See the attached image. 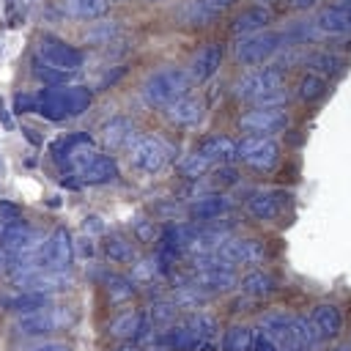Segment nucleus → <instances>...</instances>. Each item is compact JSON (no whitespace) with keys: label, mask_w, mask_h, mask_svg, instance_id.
Wrapping results in <instances>:
<instances>
[{"label":"nucleus","mask_w":351,"mask_h":351,"mask_svg":"<svg viewBox=\"0 0 351 351\" xmlns=\"http://www.w3.org/2000/svg\"><path fill=\"white\" fill-rule=\"evenodd\" d=\"M74 263V241L66 228L49 230L38 247V266L49 271H69Z\"/></svg>","instance_id":"obj_11"},{"label":"nucleus","mask_w":351,"mask_h":351,"mask_svg":"<svg viewBox=\"0 0 351 351\" xmlns=\"http://www.w3.org/2000/svg\"><path fill=\"white\" fill-rule=\"evenodd\" d=\"M192 77L186 74V69H178V66H162V69H156V71H151L148 77H145V82H143V101L148 104V107H156V110H162V107H167L170 101H176V99H181V96H186V93H192Z\"/></svg>","instance_id":"obj_5"},{"label":"nucleus","mask_w":351,"mask_h":351,"mask_svg":"<svg viewBox=\"0 0 351 351\" xmlns=\"http://www.w3.org/2000/svg\"><path fill=\"white\" fill-rule=\"evenodd\" d=\"M60 8L71 19L93 22V19H101L110 11V0H60Z\"/></svg>","instance_id":"obj_27"},{"label":"nucleus","mask_w":351,"mask_h":351,"mask_svg":"<svg viewBox=\"0 0 351 351\" xmlns=\"http://www.w3.org/2000/svg\"><path fill=\"white\" fill-rule=\"evenodd\" d=\"M110 335L118 340H137L148 335V324H145V313L140 310H123L110 321Z\"/></svg>","instance_id":"obj_23"},{"label":"nucleus","mask_w":351,"mask_h":351,"mask_svg":"<svg viewBox=\"0 0 351 351\" xmlns=\"http://www.w3.org/2000/svg\"><path fill=\"white\" fill-rule=\"evenodd\" d=\"M30 351H71V346L69 343H60V340H47V343L33 346Z\"/></svg>","instance_id":"obj_36"},{"label":"nucleus","mask_w":351,"mask_h":351,"mask_svg":"<svg viewBox=\"0 0 351 351\" xmlns=\"http://www.w3.org/2000/svg\"><path fill=\"white\" fill-rule=\"evenodd\" d=\"M107 296H110V302H126V299H132L134 296V280H129V277H123V274H110L107 277Z\"/></svg>","instance_id":"obj_34"},{"label":"nucleus","mask_w":351,"mask_h":351,"mask_svg":"<svg viewBox=\"0 0 351 351\" xmlns=\"http://www.w3.org/2000/svg\"><path fill=\"white\" fill-rule=\"evenodd\" d=\"M3 263H5V258H3V252H0V271H3Z\"/></svg>","instance_id":"obj_44"},{"label":"nucleus","mask_w":351,"mask_h":351,"mask_svg":"<svg viewBox=\"0 0 351 351\" xmlns=\"http://www.w3.org/2000/svg\"><path fill=\"white\" fill-rule=\"evenodd\" d=\"M200 156H206L214 167L217 165H230L236 159V140H230L228 134H208L200 140V145L195 148Z\"/></svg>","instance_id":"obj_25"},{"label":"nucleus","mask_w":351,"mask_h":351,"mask_svg":"<svg viewBox=\"0 0 351 351\" xmlns=\"http://www.w3.org/2000/svg\"><path fill=\"white\" fill-rule=\"evenodd\" d=\"M137 134H140L137 126H134L129 118H123V115H115V118H110V121L101 126V140H104V145H107L110 151H118V148L126 151Z\"/></svg>","instance_id":"obj_24"},{"label":"nucleus","mask_w":351,"mask_h":351,"mask_svg":"<svg viewBox=\"0 0 351 351\" xmlns=\"http://www.w3.org/2000/svg\"><path fill=\"white\" fill-rule=\"evenodd\" d=\"M271 16H274V14H271L269 5H261V3L247 5V8H241V11L233 16V22H230V33L239 38V36H250V33L269 30Z\"/></svg>","instance_id":"obj_20"},{"label":"nucleus","mask_w":351,"mask_h":351,"mask_svg":"<svg viewBox=\"0 0 351 351\" xmlns=\"http://www.w3.org/2000/svg\"><path fill=\"white\" fill-rule=\"evenodd\" d=\"M233 93L239 101H247L252 107L255 104H282L285 101V74L280 66H255L236 80Z\"/></svg>","instance_id":"obj_4"},{"label":"nucleus","mask_w":351,"mask_h":351,"mask_svg":"<svg viewBox=\"0 0 351 351\" xmlns=\"http://www.w3.org/2000/svg\"><path fill=\"white\" fill-rule=\"evenodd\" d=\"M126 156H129V165L137 170V173H145V176H156L167 167L170 162V145L162 140V137H154V134H137L132 140V145L126 148Z\"/></svg>","instance_id":"obj_9"},{"label":"nucleus","mask_w":351,"mask_h":351,"mask_svg":"<svg viewBox=\"0 0 351 351\" xmlns=\"http://www.w3.org/2000/svg\"><path fill=\"white\" fill-rule=\"evenodd\" d=\"M302 66L310 71V74H318V77H337L346 71L348 66V58L340 55V52H332V49H307L304 47V58H302Z\"/></svg>","instance_id":"obj_18"},{"label":"nucleus","mask_w":351,"mask_h":351,"mask_svg":"<svg viewBox=\"0 0 351 351\" xmlns=\"http://www.w3.org/2000/svg\"><path fill=\"white\" fill-rule=\"evenodd\" d=\"M255 329L247 324H233L222 335V351H252Z\"/></svg>","instance_id":"obj_31"},{"label":"nucleus","mask_w":351,"mask_h":351,"mask_svg":"<svg viewBox=\"0 0 351 351\" xmlns=\"http://www.w3.org/2000/svg\"><path fill=\"white\" fill-rule=\"evenodd\" d=\"M11 282L16 285V291L52 296V293H58V291H66V288L71 285V277H69V271H49V269H36V271H30V274L14 277Z\"/></svg>","instance_id":"obj_15"},{"label":"nucleus","mask_w":351,"mask_h":351,"mask_svg":"<svg viewBox=\"0 0 351 351\" xmlns=\"http://www.w3.org/2000/svg\"><path fill=\"white\" fill-rule=\"evenodd\" d=\"M288 192L285 189H274V186H255L244 195V208L252 219L258 222H274L282 217L285 206H288Z\"/></svg>","instance_id":"obj_12"},{"label":"nucleus","mask_w":351,"mask_h":351,"mask_svg":"<svg viewBox=\"0 0 351 351\" xmlns=\"http://www.w3.org/2000/svg\"><path fill=\"white\" fill-rule=\"evenodd\" d=\"M178 318V304L173 299H156L148 310H145V324L148 329H165Z\"/></svg>","instance_id":"obj_30"},{"label":"nucleus","mask_w":351,"mask_h":351,"mask_svg":"<svg viewBox=\"0 0 351 351\" xmlns=\"http://www.w3.org/2000/svg\"><path fill=\"white\" fill-rule=\"evenodd\" d=\"M258 3H261V5H269V3H274V0H258Z\"/></svg>","instance_id":"obj_43"},{"label":"nucleus","mask_w":351,"mask_h":351,"mask_svg":"<svg viewBox=\"0 0 351 351\" xmlns=\"http://www.w3.org/2000/svg\"><path fill=\"white\" fill-rule=\"evenodd\" d=\"M82 69V52L71 47L69 41L58 36H41L33 58H30V71L38 82L44 85H66L77 71Z\"/></svg>","instance_id":"obj_2"},{"label":"nucleus","mask_w":351,"mask_h":351,"mask_svg":"<svg viewBox=\"0 0 351 351\" xmlns=\"http://www.w3.org/2000/svg\"><path fill=\"white\" fill-rule=\"evenodd\" d=\"M192 217L195 219H203V222H214L219 217H225L230 211V200L225 195H200L195 203H192Z\"/></svg>","instance_id":"obj_28"},{"label":"nucleus","mask_w":351,"mask_h":351,"mask_svg":"<svg viewBox=\"0 0 351 351\" xmlns=\"http://www.w3.org/2000/svg\"><path fill=\"white\" fill-rule=\"evenodd\" d=\"M104 252L112 263H134L137 261V250H134L132 239H123V236H110L104 241Z\"/></svg>","instance_id":"obj_32"},{"label":"nucleus","mask_w":351,"mask_h":351,"mask_svg":"<svg viewBox=\"0 0 351 351\" xmlns=\"http://www.w3.org/2000/svg\"><path fill=\"white\" fill-rule=\"evenodd\" d=\"M19 112H41L49 121H63L85 112L90 107V90L82 85H44L36 93L16 99Z\"/></svg>","instance_id":"obj_3"},{"label":"nucleus","mask_w":351,"mask_h":351,"mask_svg":"<svg viewBox=\"0 0 351 351\" xmlns=\"http://www.w3.org/2000/svg\"><path fill=\"white\" fill-rule=\"evenodd\" d=\"M280 143L266 134H244L236 143V159L255 173H271L280 165Z\"/></svg>","instance_id":"obj_8"},{"label":"nucleus","mask_w":351,"mask_h":351,"mask_svg":"<svg viewBox=\"0 0 351 351\" xmlns=\"http://www.w3.org/2000/svg\"><path fill=\"white\" fill-rule=\"evenodd\" d=\"M291 123L288 112L282 104H255L247 112L239 115V129L247 134H266L274 137L280 132H285Z\"/></svg>","instance_id":"obj_10"},{"label":"nucleus","mask_w":351,"mask_h":351,"mask_svg":"<svg viewBox=\"0 0 351 351\" xmlns=\"http://www.w3.org/2000/svg\"><path fill=\"white\" fill-rule=\"evenodd\" d=\"M140 3H148V5H156V3H162V0H140Z\"/></svg>","instance_id":"obj_42"},{"label":"nucleus","mask_w":351,"mask_h":351,"mask_svg":"<svg viewBox=\"0 0 351 351\" xmlns=\"http://www.w3.org/2000/svg\"><path fill=\"white\" fill-rule=\"evenodd\" d=\"M110 3H132V0H110Z\"/></svg>","instance_id":"obj_45"},{"label":"nucleus","mask_w":351,"mask_h":351,"mask_svg":"<svg viewBox=\"0 0 351 351\" xmlns=\"http://www.w3.org/2000/svg\"><path fill=\"white\" fill-rule=\"evenodd\" d=\"M282 49H285V41L280 30H261V33L239 36L233 44V58L241 66H263L271 58H277Z\"/></svg>","instance_id":"obj_7"},{"label":"nucleus","mask_w":351,"mask_h":351,"mask_svg":"<svg viewBox=\"0 0 351 351\" xmlns=\"http://www.w3.org/2000/svg\"><path fill=\"white\" fill-rule=\"evenodd\" d=\"M326 93V80L324 77H318V74H304L299 82H296V96L302 99V101H315V99H321Z\"/></svg>","instance_id":"obj_33"},{"label":"nucleus","mask_w":351,"mask_h":351,"mask_svg":"<svg viewBox=\"0 0 351 351\" xmlns=\"http://www.w3.org/2000/svg\"><path fill=\"white\" fill-rule=\"evenodd\" d=\"M206 3H208L211 8H217V11L222 14V11H228V8H233V5L239 3V0H206Z\"/></svg>","instance_id":"obj_38"},{"label":"nucleus","mask_w":351,"mask_h":351,"mask_svg":"<svg viewBox=\"0 0 351 351\" xmlns=\"http://www.w3.org/2000/svg\"><path fill=\"white\" fill-rule=\"evenodd\" d=\"M219 63H222V44L208 41V44H203V47L189 58L186 74L192 77V82H206V80H211V77L219 71Z\"/></svg>","instance_id":"obj_17"},{"label":"nucleus","mask_w":351,"mask_h":351,"mask_svg":"<svg viewBox=\"0 0 351 351\" xmlns=\"http://www.w3.org/2000/svg\"><path fill=\"white\" fill-rule=\"evenodd\" d=\"M335 3H340V5H346V8L351 11V0H335Z\"/></svg>","instance_id":"obj_41"},{"label":"nucleus","mask_w":351,"mask_h":351,"mask_svg":"<svg viewBox=\"0 0 351 351\" xmlns=\"http://www.w3.org/2000/svg\"><path fill=\"white\" fill-rule=\"evenodd\" d=\"M165 118L173 123V126H181V129H189V126H197L203 121V101L195 99L192 93L170 101L167 107H162Z\"/></svg>","instance_id":"obj_21"},{"label":"nucleus","mask_w":351,"mask_h":351,"mask_svg":"<svg viewBox=\"0 0 351 351\" xmlns=\"http://www.w3.org/2000/svg\"><path fill=\"white\" fill-rule=\"evenodd\" d=\"M115 351H143L140 346H132V343H126V346H118Z\"/></svg>","instance_id":"obj_39"},{"label":"nucleus","mask_w":351,"mask_h":351,"mask_svg":"<svg viewBox=\"0 0 351 351\" xmlns=\"http://www.w3.org/2000/svg\"><path fill=\"white\" fill-rule=\"evenodd\" d=\"M217 252L225 255L236 269H239V266H250V269H255V266H261V263L266 261V250H263V244H261L258 239L228 236L225 244H222Z\"/></svg>","instance_id":"obj_16"},{"label":"nucleus","mask_w":351,"mask_h":351,"mask_svg":"<svg viewBox=\"0 0 351 351\" xmlns=\"http://www.w3.org/2000/svg\"><path fill=\"white\" fill-rule=\"evenodd\" d=\"M310 321H313V326H315L321 343L335 340V337L343 332V313H340V307L332 304V302H321V304H315L313 313H310Z\"/></svg>","instance_id":"obj_22"},{"label":"nucleus","mask_w":351,"mask_h":351,"mask_svg":"<svg viewBox=\"0 0 351 351\" xmlns=\"http://www.w3.org/2000/svg\"><path fill=\"white\" fill-rule=\"evenodd\" d=\"M332 351H351V343H340V346H335Z\"/></svg>","instance_id":"obj_40"},{"label":"nucleus","mask_w":351,"mask_h":351,"mask_svg":"<svg viewBox=\"0 0 351 351\" xmlns=\"http://www.w3.org/2000/svg\"><path fill=\"white\" fill-rule=\"evenodd\" d=\"M44 236L27 225L25 219L8 225L3 233H0V252L3 258H14V255H38V247H41Z\"/></svg>","instance_id":"obj_13"},{"label":"nucleus","mask_w":351,"mask_h":351,"mask_svg":"<svg viewBox=\"0 0 351 351\" xmlns=\"http://www.w3.org/2000/svg\"><path fill=\"white\" fill-rule=\"evenodd\" d=\"M55 159L66 165L71 176H77L80 184L99 186V184H112L121 170L112 154L99 151L90 137L85 134H69L55 145Z\"/></svg>","instance_id":"obj_1"},{"label":"nucleus","mask_w":351,"mask_h":351,"mask_svg":"<svg viewBox=\"0 0 351 351\" xmlns=\"http://www.w3.org/2000/svg\"><path fill=\"white\" fill-rule=\"evenodd\" d=\"M211 167H214V165H211L206 156H200L197 151H192V154H186V156L181 159V173H184L186 178H197V176H206Z\"/></svg>","instance_id":"obj_35"},{"label":"nucleus","mask_w":351,"mask_h":351,"mask_svg":"<svg viewBox=\"0 0 351 351\" xmlns=\"http://www.w3.org/2000/svg\"><path fill=\"white\" fill-rule=\"evenodd\" d=\"M71 321H74V313L66 304H52L49 302L44 307L19 313L14 318V324H11V329L19 337H44V335H52V332L66 329Z\"/></svg>","instance_id":"obj_6"},{"label":"nucleus","mask_w":351,"mask_h":351,"mask_svg":"<svg viewBox=\"0 0 351 351\" xmlns=\"http://www.w3.org/2000/svg\"><path fill=\"white\" fill-rule=\"evenodd\" d=\"M239 288H241V293L244 296H250V299H269L271 293H277V280L269 274V271H263V269H252V271H247L241 280H239Z\"/></svg>","instance_id":"obj_26"},{"label":"nucleus","mask_w":351,"mask_h":351,"mask_svg":"<svg viewBox=\"0 0 351 351\" xmlns=\"http://www.w3.org/2000/svg\"><path fill=\"white\" fill-rule=\"evenodd\" d=\"M321 0H288V8L291 11H310V8H315Z\"/></svg>","instance_id":"obj_37"},{"label":"nucleus","mask_w":351,"mask_h":351,"mask_svg":"<svg viewBox=\"0 0 351 351\" xmlns=\"http://www.w3.org/2000/svg\"><path fill=\"white\" fill-rule=\"evenodd\" d=\"M85 44H93V47H110L121 38V25L118 19H99V22H90L82 33Z\"/></svg>","instance_id":"obj_29"},{"label":"nucleus","mask_w":351,"mask_h":351,"mask_svg":"<svg viewBox=\"0 0 351 351\" xmlns=\"http://www.w3.org/2000/svg\"><path fill=\"white\" fill-rule=\"evenodd\" d=\"M173 19L184 27H211L219 19V11L211 8L206 0H181L173 11Z\"/></svg>","instance_id":"obj_19"},{"label":"nucleus","mask_w":351,"mask_h":351,"mask_svg":"<svg viewBox=\"0 0 351 351\" xmlns=\"http://www.w3.org/2000/svg\"><path fill=\"white\" fill-rule=\"evenodd\" d=\"M310 19L315 25L318 38H348L351 36V11L335 0L329 5H321Z\"/></svg>","instance_id":"obj_14"}]
</instances>
